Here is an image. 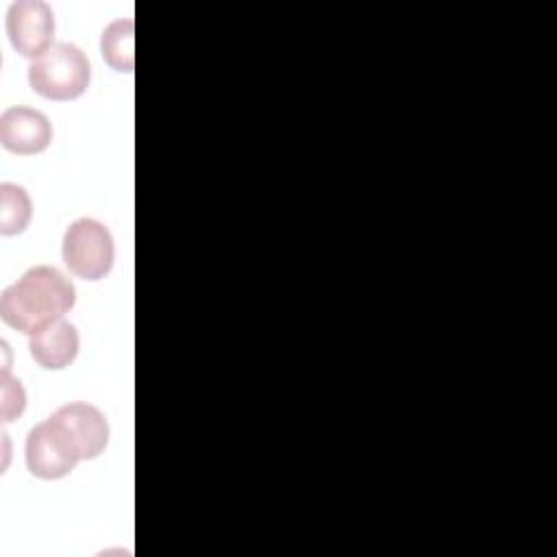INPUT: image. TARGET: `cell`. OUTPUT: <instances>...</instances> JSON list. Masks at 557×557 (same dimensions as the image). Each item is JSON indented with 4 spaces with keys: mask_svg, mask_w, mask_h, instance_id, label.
<instances>
[{
    "mask_svg": "<svg viewBox=\"0 0 557 557\" xmlns=\"http://www.w3.org/2000/svg\"><path fill=\"white\" fill-rule=\"evenodd\" d=\"M76 302L72 281L52 265L28 268L0 294V318L11 329L35 335L54 320H61Z\"/></svg>",
    "mask_w": 557,
    "mask_h": 557,
    "instance_id": "1",
    "label": "cell"
},
{
    "mask_svg": "<svg viewBox=\"0 0 557 557\" xmlns=\"http://www.w3.org/2000/svg\"><path fill=\"white\" fill-rule=\"evenodd\" d=\"M91 81V65L85 52L67 41L54 44L44 57L28 65V85L35 94L70 102L81 98Z\"/></svg>",
    "mask_w": 557,
    "mask_h": 557,
    "instance_id": "2",
    "label": "cell"
},
{
    "mask_svg": "<svg viewBox=\"0 0 557 557\" xmlns=\"http://www.w3.org/2000/svg\"><path fill=\"white\" fill-rule=\"evenodd\" d=\"M61 255L74 276L83 281H100L113 268L115 246L102 222L94 218H78L63 235Z\"/></svg>",
    "mask_w": 557,
    "mask_h": 557,
    "instance_id": "3",
    "label": "cell"
},
{
    "mask_svg": "<svg viewBox=\"0 0 557 557\" xmlns=\"http://www.w3.org/2000/svg\"><path fill=\"white\" fill-rule=\"evenodd\" d=\"M7 35L17 54L37 61L54 44V13L44 0H17L7 11Z\"/></svg>",
    "mask_w": 557,
    "mask_h": 557,
    "instance_id": "4",
    "label": "cell"
},
{
    "mask_svg": "<svg viewBox=\"0 0 557 557\" xmlns=\"http://www.w3.org/2000/svg\"><path fill=\"white\" fill-rule=\"evenodd\" d=\"M24 455L28 472L44 481H57L67 476L81 461L74 446L52 418L30 429Z\"/></svg>",
    "mask_w": 557,
    "mask_h": 557,
    "instance_id": "5",
    "label": "cell"
},
{
    "mask_svg": "<svg viewBox=\"0 0 557 557\" xmlns=\"http://www.w3.org/2000/svg\"><path fill=\"white\" fill-rule=\"evenodd\" d=\"M74 446L78 459H96L109 444V422L89 403H67L50 416Z\"/></svg>",
    "mask_w": 557,
    "mask_h": 557,
    "instance_id": "6",
    "label": "cell"
},
{
    "mask_svg": "<svg viewBox=\"0 0 557 557\" xmlns=\"http://www.w3.org/2000/svg\"><path fill=\"white\" fill-rule=\"evenodd\" d=\"M52 141L50 120L30 107H9L0 115V144L15 154H39Z\"/></svg>",
    "mask_w": 557,
    "mask_h": 557,
    "instance_id": "7",
    "label": "cell"
},
{
    "mask_svg": "<svg viewBox=\"0 0 557 557\" xmlns=\"http://www.w3.org/2000/svg\"><path fill=\"white\" fill-rule=\"evenodd\" d=\"M81 348L78 331L65 318L50 322L28 339V352L44 370L67 368Z\"/></svg>",
    "mask_w": 557,
    "mask_h": 557,
    "instance_id": "8",
    "label": "cell"
},
{
    "mask_svg": "<svg viewBox=\"0 0 557 557\" xmlns=\"http://www.w3.org/2000/svg\"><path fill=\"white\" fill-rule=\"evenodd\" d=\"M133 35H135V24L131 17H117L102 30L100 52L104 63L111 70L124 72V74L133 72V65H135Z\"/></svg>",
    "mask_w": 557,
    "mask_h": 557,
    "instance_id": "9",
    "label": "cell"
},
{
    "mask_svg": "<svg viewBox=\"0 0 557 557\" xmlns=\"http://www.w3.org/2000/svg\"><path fill=\"white\" fill-rule=\"evenodd\" d=\"M33 218V202L28 191L15 183L0 185V233L11 237L26 231Z\"/></svg>",
    "mask_w": 557,
    "mask_h": 557,
    "instance_id": "10",
    "label": "cell"
},
{
    "mask_svg": "<svg viewBox=\"0 0 557 557\" xmlns=\"http://www.w3.org/2000/svg\"><path fill=\"white\" fill-rule=\"evenodd\" d=\"M0 394H2V400H0L2 422L17 420L24 413V409H26V392H24L20 379H13L9 374V370H2Z\"/></svg>",
    "mask_w": 557,
    "mask_h": 557,
    "instance_id": "11",
    "label": "cell"
}]
</instances>
